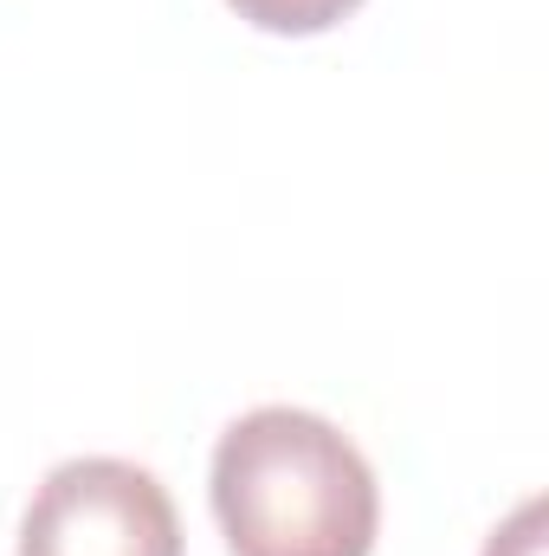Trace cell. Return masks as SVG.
Segmentation results:
<instances>
[{
    "instance_id": "3957f363",
    "label": "cell",
    "mask_w": 549,
    "mask_h": 556,
    "mask_svg": "<svg viewBox=\"0 0 549 556\" xmlns=\"http://www.w3.org/2000/svg\"><path fill=\"white\" fill-rule=\"evenodd\" d=\"M246 26H259V33H291V39H304V33H330L336 20H349L362 0H227Z\"/></svg>"
},
{
    "instance_id": "6da1fadb",
    "label": "cell",
    "mask_w": 549,
    "mask_h": 556,
    "mask_svg": "<svg viewBox=\"0 0 549 556\" xmlns=\"http://www.w3.org/2000/svg\"><path fill=\"white\" fill-rule=\"evenodd\" d=\"M214 518L233 556H369L382 492L362 446L310 408H253L214 446Z\"/></svg>"
},
{
    "instance_id": "277c9868",
    "label": "cell",
    "mask_w": 549,
    "mask_h": 556,
    "mask_svg": "<svg viewBox=\"0 0 549 556\" xmlns=\"http://www.w3.org/2000/svg\"><path fill=\"white\" fill-rule=\"evenodd\" d=\"M549 551V505L544 498H524L491 538H485V556H544Z\"/></svg>"
},
{
    "instance_id": "7a4b0ae2",
    "label": "cell",
    "mask_w": 549,
    "mask_h": 556,
    "mask_svg": "<svg viewBox=\"0 0 549 556\" xmlns=\"http://www.w3.org/2000/svg\"><path fill=\"white\" fill-rule=\"evenodd\" d=\"M20 556H181V518L149 466L91 453L46 472L20 518Z\"/></svg>"
}]
</instances>
